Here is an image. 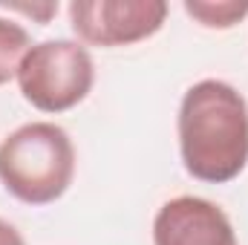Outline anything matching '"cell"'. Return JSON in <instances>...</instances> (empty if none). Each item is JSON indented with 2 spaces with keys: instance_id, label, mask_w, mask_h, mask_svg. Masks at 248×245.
Segmentation results:
<instances>
[{
  "instance_id": "8992f818",
  "label": "cell",
  "mask_w": 248,
  "mask_h": 245,
  "mask_svg": "<svg viewBox=\"0 0 248 245\" xmlns=\"http://www.w3.org/2000/svg\"><path fill=\"white\" fill-rule=\"evenodd\" d=\"M185 12L208 29H231L248 15V0H185Z\"/></svg>"
},
{
  "instance_id": "ba28073f",
  "label": "cell",
  "mask_w": 248,
  "mask_h": 245,
  "mask_svg": "<svg viewBox=\"0 0 248 245\" xmlns=\"http://www.w3.org/2000/svg\"><path fill=\"white\" fill-rule=\"evenodd\" d=\"M9 9L26 17H35L38 23H49V17L58 15V3H9Z\"/></svg>"
},
{
  "instance_id": "9c48e42d",
  "label": "cell",
  "mask_w": 248,
  "mask_h": 245,
  "mask_svg": "<svg viewBox=\"0 0 248 245\" xmlns=\"http://www.w3.org/2000/svg\"><path fill=\"white\" fill-rule=\"evenodd\" d=\"M0 245H26V240L20 237V231L12 222L0 219Z\"/></svg>"
},
{
  "instance_id": "6da1fadb",
  "label": "cell",
  "mask_w": 248,
  "mask_h": 245,
  "mask_svg": "<svg viewBox=\"0 0 248 245\" xmlns=\"http://www.w3.org/2000/svg\"><path fill=\"white\" fill-rule=\"evenodd\" d=\"M187 176L208 184L234 182L248 165V101L219 78L187 87L176 116Z\"/></svg>"
},
{
  "instance_id": "7a4b0ae2",
  "label": "cell",
  "mask_w": 248,
  "mask_h": 245,
  "mask_svg": "<svg viewBox=\"0 0 248 245\" xmlns=\"http://www.w3.org/2000/svg\"><path fill=\"white\" fill-rule=\"evenodd\" d=\"M72 176L75 144L58 124H20L0 141V184L23 205H52L69 190Z\"/></svg>"
},
{
  "instance_id": "52a82bcc",
  "label": "cell",
  "mask_w": 248,
  "mask_h": 245,
  "mask_svg": "<svg viewBox=\"0 0 248 245\" xmlns=\"http://www.w3.org/2000/svg\"><path fill=\"white\" fill-rule=\"evenodd\" d=\"M29 49H32L29 32L15 20L0 17V87L17 75V66Z\"/></svg>"
},
{
  "instance_id": "277c9868",
  "label": "cell",
  "mask_w": 248,
  "mask_h": 245,
  "mask_svg": "<svg viewBox=\"0 0 248 245\" xmlns=\"http://www.w3.org/2000/svg\"><path fill=\"white\" fill-rule=\"evenodd\" d=\"M168 20L165 0H72L69 23L87 46H130L153 38Z\"/></svg>"
},
{
  "instance_id": "3957f363",
  "label": "cell",
  "mask_w": 248,
  "mask_h": 245,
  "mask_svg": "<svg viewBox=\"0 0 248 245\" xmlns=\"http://www.w3.org/2000/svg\"><path fill=\"white\" fill-rule=\"evenodd\" d=\"M15 78L20 95L35 110L58 116L78 107L90 95L95 84V63L81 41L52 38L32 44Z\"/></svg>"
},
{
  "instance_id": "5b68a950",
  "label": "cell",
  "mask_w": 248,
  "mask_h": 245,
  "mask_svg": "<svg viewBox=\"0 0 248 245\" xmlns=\"http://www.w3.org/2000/svg\"><path fill=\"white\" fill-rule=\"evenodd\" d=\"M153 245H240L228 214L205 196H173L153 216Z\"/></svg>"
}]
</instances>
